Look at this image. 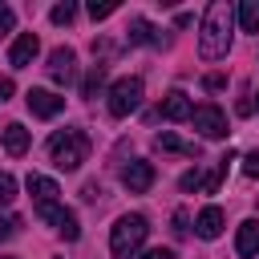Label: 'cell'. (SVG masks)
Returning a JSON list of instances; mask_svg holds the SVG:
<instances>
[{"instance_id": "6da1fadb", "label": "cell", "mask_w": 259, "mask_h": 259, "mask_svg": "<svg viewBox=\"0 0 259 259\" xmlns=\"http://www.w3.org/2000/svg\"><path fill=\"white\" fill-rule=\"evenodd\" d=\"M231 53V4L214 0L202 12V32H198V57L202 61H223Z\"/></svg>"}, {"instance_id": "7a4b0ae2", "label": "cell", "mask_w": 259, "mask_h": 259, "mask_svg": "<svg viewBox=\"0 0 259 259\" xmlns=\"http://www.w3.org/2000/svg\"><path fill=\"white\" fill-rule=\"evenodd\" d=\"M49 158L57 170H77L89 158V134L85 130H57L49 138Z\"/></svg>"}, {"instance_id": "3957f363", "label": "cell", "mask_w": 259, "mask_h": 259, "mask_svg": "<svg viewBox=\"0 0 259 259\" xmlns=\"http://www.w3.org/2000/svg\"><path fill=\"white\" fill-rule=\"evenodd\" d=\"M146 235H150L146 214H121V219L113 223V231H109V251H113V259H134V255L142 251Z\"/></svg>"}, {"instance_id": "277c9868", "label": "cell", "mask_w": 259, "mask_h": 259, "mask_svg": "<svg viewBox=\"0 0 259 259\" xmlns=\"http://www.w3.org/2000/svg\"><path fill=\"white\" fill-rule=\"evenodd\" d=\"M142 93H146L142 77H121V81H113V85H109V113H113V117H130V113L142 105Z\"/></svg>"}, {"instance_id": "5b68a950", "label": "cell", "mask_w": 259, "mask_h": 259, "mask_svg": "<svg viewBox=\"0 0 259 259\" xmlns=\"http://www.w3.org/2000/svg\"><path fill=\"white\" fill-rule=\"evenodd\" d=\"M190 121H194V130H198L202 138H227V113H223L219 105H198V109L190 113Z\"/></svg>"}, {"instance_id": "8992f818", "label": "cell", "mask_w": 259, "mask_h": 259, "mask_svg": "<svg viewBox=\"0 0 259 259\" xmlns=\"http://www.w3.org/2000/svg\"><path fill=\"white\" fill-rule=\"evenodd\" d=\"M121 186H125L130 194H146V190L154 186V166L142 162V158L125 162V166H121Z\"/></svg>"}, {"instance_id": "52a82bcc", "label": "cell", "mask_w": 259, "mask_h": 259, "mask_svg": "<svg viewBox=\"0 0 259 259\" xmlns=\"http://www.w3.org/2000/svg\"><path fill=\"white\" fill-rule=\"evenodd\" d=\"M24 101H28L32 117H57V113L65 109V97H61V93H53V89H28V93H24Z\"/></svg>"}, {"instance_id": "ba28073f", "label": "cell", "mask_w": 259, "mask_h": 259, "mask_svg": "<svg viewBox=\"0 0 259 259\" xmlns=\"http://www.w3.org/2000/svg\"><path fill=\"white\" fill-rule=\"evenodd\" d=\"M49 77H53L57 85H69V81L77 77V53H73V49H53V53H49Z\"/></svg>"}, {"instance_id": "9c48e42d", "label": "cell", "mask_w": 259, "mask_h": 259, "mask_svg": "<svg viewBox=\"0 0 259 259\" xmlns=\"http://www.w3.org/2000/svg\"><path fill=\"white\" fill-rule=\"evenodd\" d=\"M36 53H40V40H36V32H20V36L12 40V49H8V65H12V69H28Z\"/></svg>"}, {"instance_id": "30bf717a", "label": "cell", "mask_w": 259, "mask_h": 259, "mask_svg": "<svg viewBox=\"0 0 259 259\" xmlns=\"http://www.w3.org/2000/svg\"><path fill=\"white\" fill-rule=\"evenodd\" d=\"M36 214H40L45 223H53V227H57V231H61L69 243L81 235V227H77V214H73V210H65V206H57V202H53V206H40Z\"/></svg>"}, {"instance_id": "8fae6325", "label": "cell", "mask_w": 259, "mask_h": 259, "mask_svg": "<svg viewBox=\"0 0 259 259\" xmlns=\"http://www.w3.org/2000/svg\"><path fill=\"white\" fill-rule=\"evenodd\" d=\"M130 45H166V36L146 20V16H130V28H125Z\"/></svg>"}, {"instance_id": "7c38bea8", "label": "cell", "mask_w": 259, "mask_h": 259, "mask_svg": "<svg viewBox=\"0 0 259 259\" xmlns=\"http://www.w3.org/2000/svg\"><path fill=\"white\" fill-rule=\"evenodd\" d=\"M158 113H162L166 121H186L194 109H190V97H186L182 89H170V93L162 97V109H158Z\"/></svg>"}, {"instance_id": "4fadbf2b", "label": "cell", "mask_w": 259, "mask_h": 259, "mask_svg": "<svg viewBox=\"0 0 259 259\" xmlns=\"http://www.w3.org/2000/svg\"><path fill=\"white\" fill-rule=\"evenodd\" d=\"M28 194H32V206L40 210V206H53L61 190H57L53 178H45V174H28Z\"/></svg>"}, {"instance_id": "5bb4252c", "label": "cell", "mask_w": 259, "mask_h": 259, "mask_svg": "<svg viewBox=\"0 0 259 259\" xmlns=\"http://www.w3.org/2000/svg\"><path fill=\"white\" fill-rule=\"evenodd\" d=\"M154 146L166 150V154H182V158H198V154H202L198 142H186V138H178V134H170V130H162V134L154 138Z\"/></svg>"}, {"instance_id": "9a60e30c", "label": "cell", "mask_w": 259, "mask_h": 259, "mask_svg": "<svg viewBox=\"0 0 259 259\" xmlns=\"http://www.w3.org/2000/svg\"><path fill=\"white\" fill-rule=\"evenodd\" d=\"M235 251H239L243 259H255V255H259V219H247V223L239 227V239H235Z\"/></svg>"}, {"instance_id": "2e32d148", "label": "cell", "mask_w": 259, "mask_h": 259, "mask_svg": "<svg viewBox=\"0 0 259 259\" xmlns=\"http://www.w3.org/2000/svg\"><path fill=\"white\" fill-rule=\"evenodd\" d=\"M194 231H198L202 239H219V235H223V210H219V206H206V210L194 219Z\"/></svg>"}, {"instance_id": "e0dca14e", "label": "cell", "mask_w": 259, "mask_h": 259, "mask_svg": "<svg viewBox=\"0 0 259 259\" xmlns=\"http://www.w3.org/2000/svg\"><path fill=\"white\" fill-rule=\"evenodd\" d=\"M4 150H8L12 158H20V154L28 150V130H24L20 121H8V125H4Z\"/></svg>"}, {"instance_id": "ac0fdd59", "label": "cell", "mask_w": 259, "mask_h": 259, "mask_svg": "<svg viewBox=\"0 0 259 259\" xmlns=\"http://www.w3.org/2000/svg\"><path fill=\"white\" fill-rule=\"evenodd\" d=\"M239 28L243 32H259V0H243L239 4Z\"/></svg>"}, {"instance_id": "d6986e66", "label": "cell", "mask_w": 259, "mask_h": 259, "mask_svg": "<svg viewBox=\"0 0 259 259\" xmlns=\"http://www.w3.org/2000/svg\"><path fill=\"white\" fill-rule=\"evenodd\" d=\"M105 85V65L97 61L93 69H89V77H85V85H81V97H97V89Z\"/></svg>"}, {"instance_id": "ffe728a7", "label": "cell", "mask_w": 259, "mask_h": 259, "mask_svg": "<svg viewBox=\"0 0 259 259\" xmlns=\"http://www.w3.org/2000/svg\"><path fill=\"white\" fill-rule=\"evenodd\" d=\"M12 198H16V178L0 170V206H12Z\"/></svg>"}, {"instance_id": "44dd1931", "label": "cell", "mask_w": 259, "mask_h": 259, "mask_svg": "<svg viewBox=\"0 0 259 259\" xmlns=\"http://www.w3.org/2000/svg\"><path fill=\"white\" fill-rule=\"evenodd\" d=\"M49 16H53V24H73V16H77V4H69V0H65V4H57Z\"/></svg>"}, {"instance_id": "7402d4cb", "label": "cell", "mask_w": 259, "mask_h": 259, "mask_svg": "<svg viewBox=\"0 0 259 259\" xmlns=\"http://www.w3.org/2000/svg\"><path fill=\"white\" fill-rule=\"evenodd\" d=\"M113 12H117V4H113V0H101V4H97V0H89V16H93V20H105V16H113Z\"/></svg>"}, {"instance_id": "603a6c76", "label": "cell", "mask_w": 259, "mask_h": 259, "mask_svg": "<svg viewBox=\"0 0 259 259\" xmlns=\"http://www.w3.org/2000/svg\"><path fill=\"white\" fill-rule=\"evenodd\" d=\"M178 186H182V190H198V186H202V170H198V166L186 170V174L178 178Z\"/></svg>"}, {"instance_id": "cb8c5ba5", "label": "cell", "mask_w": 259, "mask_h": 259, "mask_svg": "<svg viewBox=\"0 0 259 259\" xmlns=\"http://www.w3.org/2000/svg\"><path fill=\"white\" fill-rule=\"evenodd\" d=\"M12 28H16V12H12L8 4H0V36H8Z\"/></svg>"}, {"instance_id": "d4e9b609", "label": "cell", "mask_w": 259, "mask_h": 259, "mask_svg": "<svg viewBox=\"0 0 259 259\" xmlns=\"http://www.w3.org/2000/svg\"><path fill=\"white\" fill-rule=\"evenodd\" d=\"M243 174H247V178H259V150H251V154L243 158Z\"/></svg>"}, {"instance_id": "484cf974", "label": "cell", "mask_w": 259, "mask_h": 259, "mask_svg": "<svg viewBox=\"0 0 259 259\" xmlns=\"http://www.w3.org/2000/svg\"><path fill=\"white\" fill-rule=\"evenodd\" d=\"M20 231V219H0V239H12Z\"/></svg>"}, {"instance_id": "4316f807", "label": "cell", "mask_w": 259, "mask_h": 259, "mask_svg": "<svg viewBox=\"0 0 259 259\" xmlns=\"http://www.w3.org/2000/svg\"><path fill=\"white\" fill-rule=\"evenodd\" d=\"M81 198H85V202H97V198H101V186H97V182H85Z\"/></svg>"}, {"instance_id": "83f0119b", "label": "cell", "mask_w": 259, "mask_h": 259, "mask_svg": "<svg viewBox=\"0 0 259 259\" xmlns=\"http://www.w3.org/2000/svg\"><path fill=\"white\" fill-rule=\"evenodd\" d=\"M12 93H16V85H12V77H0V105H4V101H8Z\"/></svg>"}, {"instance_id": "f1b7e54d", "label": "cell", "mask_w": 259, "mask_h": 259, "mask_svg": "<svg viewBox=\"0 0 259 259\" xmlns=\"http://www.w3.org/2000/svg\"><path fill=\"white\" fill-rule=\"evenodd\" d=\"M142 259H178V255H174L170 247H154V251H146Z\"/></svg>"}, {"instance_id": "f546056e", "label": "cell", "mask_w": 259, "mask_h": 259, "mask_svg": "<svg viewBox=\"0 0 259 259\" xmlns=\"http://www.w3.org/2000/svg\"><path fill=\"white\" fill-rule=\"evenodd\" d=\"M223 85H227V81H223L219 73H210V77H206V89H223Z\"/></svg>"}, {"instance_id": "4dcf8cb0", "label": "cell", "mask_w": 259, "mask_h": 259, "mask_svg": "<svg viewBox=\"0 0 259 259\" xmlns=\"http://www.w3.org/2000/svg\"><path fill=\"white\" fill-rule=\"evenodd\" d=\"M174 231H178V235H186V214H182V210L174 214Z\"/></svg>"}, {"instance_id": "1f68e13d", "label": "cell", "mask_w": 259, "mask_h": 259, "mask_svg": "<svg viewBox=\"0 0 259 259\" xmlns=\"http://www.w3.org/2000/svg\"><path fill=\"white\" fill-rule=\"evenodd\" d=\"M0 259H12V255H0Z\"/></svg>"}]
</instances>
